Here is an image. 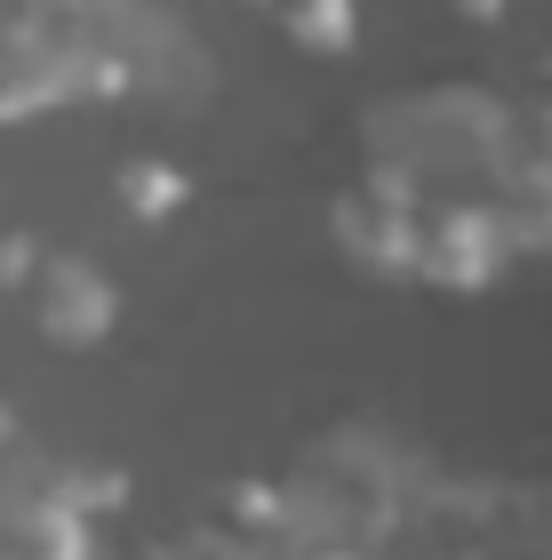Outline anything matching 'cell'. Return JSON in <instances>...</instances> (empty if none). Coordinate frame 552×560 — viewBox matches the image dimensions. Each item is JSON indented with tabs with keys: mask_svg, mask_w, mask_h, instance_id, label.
I'll use <instances>...</instances> for the list:
<instances>
[{
	"mask_svg": "<svg viewBox=\"0 0 552 560\" xmlns=\"http://www.w3.org/2000/svg\"><path fill=\"white\" fill-rule=\"evenodd\" d=\"M120 200H129V217H177L185 209V176L168 161H129L120 168Z\"/></svg>",
	"mask_w": 552,
	"mask_h": 560,
	"instance_id": "ba28073f",
	"label": "cell"
},
{
	"mask_svg": "<svg viewBox=\"0 0 552 560\" xmlns=\"http://www.w3.org/2000/svg\"><path fill=\"white\" fill-rule=\"evenodd\" d=\"M520 560H552V472L520 480Z\"/></svg>",
	"mask_w": 552,
	"mask_h": 560,
	"instance_id": "9c48e42d",
	"label": "cell"
},
{
	"mask_svg": "<svg viewBox=\"0 0 552 560\" xmlns=\"http://www.w3.org/2000/svg\"><path fill=\"white\" fill-rule=\"evenodd\" d=\"M272 33H289L305 57H344L361 40V0H248Z\"/></svg>",
	"mask_w": 552,
	"mask_h": 560,
	"instance_id": "52a82bcc",
	"label": "cell"
},
{
	"mask_svg": "<svg viewBox=\"0 0 552 560\" xmlns=\"http://www.w3.org/2000/svg\"><path fill=\"white\" fill-rule=\"evenodd\" d=\"M457 9H465L472 24H496V16H513V9H520V0H457Z\"/></svg>",
	"mask_w": 552,
	"mask_h": 560,
	"instance_id": "30bf717a",
	"label": "cell"
},
{
	"mask_svg": "<svg viewBox=\"0 0 552 560\" xmlns=\"http://www.w3.org/2000/svg\"><path fill=\"white\" fill-rule=\"evenodd\" d=\"M368 560H520V480H441L424 465Z\"/></svg>",
	"mask_w": 552,
	"mask_h": 560,
	"instance_id": "7a4b0ae2",
	"label": "cell"
},
{
	"mask_svg": "<svg viewBox=\"0 0 552 560\" xmlns=\"http://www.w3.org/2000/svg\"><path fill=\"white\" fill-rule=\"evenodd\" d=\"M520 105V248H552V65Z\"/></svg>",
	"mask_w": 552,
	"mask_h": 560,
	"instance_id": "8992f818",
	"label": "cell"
},
{
	"mask_svg": "<svg viewBox=\"0 0 552 560\" xmlns=\"http://www.w3.org/2000/svg\"><path fill=\"white\" fill-rule=\"evenodd\" d=\"M9 448H16V417L0 409V465H9Z\"/></svg>",
	"mask_w": 552,
	"mask_h": 560,
	"instance_id": "8fae6325",
	"label": "cell"
},
{
	"mask_svg": "<svg viewBox=\"0 0 552 560\" xmlns=\"http://www.w3.org/2000/svg\"><path fill=\"white\" fill-rule=\"evenodd\" d=\"M153 560H329V552L289 513V497L272 480H233V489L192 497V513L161 528Z\"/></svg>",
	"mask_w": 552,
	"mask_h": 560,
	"instance_id": "3957f363",
	"label": "cell"
},
{
	"mask_svg": "<svg viewBox=\"0 0 552 560\" xmlns=\"http://www.w3.org/2000/svg\"><path fill=\"white\" fill-rule=\"evenodd\" d=\"M200 72V48L144 0H0V129L64 105L168 96Z\"/></svg>",
	"mask_w": 552,
	"mask_h": 560,
	"instance_id": "6da1fadb",
	"label": "cell"
},
{
	"mask_svg": "<svg viewBox=\"0 0 552 560\" xmlns=\"http://www.w3.org/2000/svg\"><path fill=\"white\" fill-rule=\"evenodd\" d=\"M24 304H33V328H40L57 352L105 345V337H113V313H120L113 280L96 272L89 257H40L33 280H24Z\"/></svg>",
	"mask_w": 552,
	"mask_h": 560,
	"instance_id": "277c9868",
	"label": "cell"
},
{
	"mask_svg": "<svg viewBox=\"0 0 552 560\" xmlns=\"http://www.w3.org/2000/svg\"><path fill=\"white\" fill-rule=\"evenodd\" d=\"M0 560H89V513L57 480L0 489Z\"/></svg>",
	"mask_w": 552,
	"mask_h": 560,
	"instance_id": "5b68a950",
	"label": "cell"
}]
</instances>
